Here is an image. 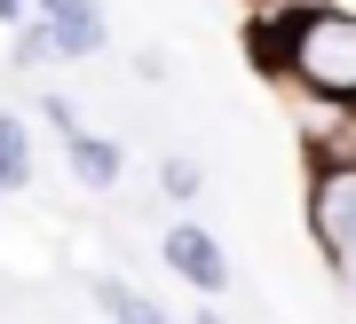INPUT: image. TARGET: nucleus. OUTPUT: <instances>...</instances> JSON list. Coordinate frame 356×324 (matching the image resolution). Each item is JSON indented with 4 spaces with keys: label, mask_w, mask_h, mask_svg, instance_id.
<instances>
[{
    "label": "nucleus",
    "mask_w": 356,
    "mask_h": 324,
    "mask_svg": "<svg viewBox=\"0 0 356 324\" xmlns=\"http://www.w3.org/2000/svg\"><path fill=\"white\" fill-rule=\"evenodd\" d=\"M198 324H229V316H222V309H198Z\"/></svg>",
    "instance_id": "nucleus-12"
},
{
    "label": "nucleus",
    "mask_w": 356,
    "mask_h": 324,
    "mask_svg": "<svg viewBox=\"0 0 356 324\" xmlns=\"http://www.w3.org/2000/svg\"><path fill=\"white\" fill-rule=\"evenodd\" d=\"M309 237L332 261V277L356 269V159L341 166H309Z\"/></svg>",
    "instance_id": "nucleus-2"
},
{
    "label": "nucleus",
    "mask_w": 356,
    "mask_h": 324,
    "mask_svg": "<svg viewBox=\"0 0 356 324\" xmlns=\"http://www.w3.org/2000/svg\"><path fill=\"white\" fill-rule=\"evenodd\" d=\"M198 182H206V175H198V159H166V166H159V190H166L175 206H191V198H198Z\"/></svg>",
    "instance_id": "nucleus-8"
},
{
    "label": "nucleus",
    "mask_w": 356,
    "mask_h": 324,
    "mask_svg": "<svg viewBox=\"0 0 356 324\" xmlns=\"http://www.w3.org/2000/svg\"><path fill=\"white\" fill-rule=\"evenodd\" d=\"M64 166H72V182L79 190H119V175H127V150H119L111 135H64Z\"/></svg>",
    "instance_id": "nucleus-5"
},
{
    "label": "nucleus",
    "mask_w": 356,
    "mask_h": 324,
    "mask_svg": "<svg viewBox=\"0 0 356 324\" xmlns=\"http://www.w3.org/2000/svg\"><path fill=\"white\" fill-rule=\"evenodd\" d=\"M48 56H56V40H48V24H40V16H32V24L16 32V72H40V63H48Z\"/></svg>",
    "instance_id": "nucleus-9"
},
{
    "label": "nucleus",
    "mask_w": 356,
    "mask_h": 324,
    "mask_svg": "<svg viewBox=\"0 0 356 324\" xmlns=\"http://www.w3.org/2000/svg\"><path fill=\"white\" fill-rule=\"evenodd\" d=\"M40 150H32V119L24 111H0V198H16V190L32 182Z\"/></svg>",
    "instance_id": "nucleus-6"
},
{
    "label": "nucleus",
    "mask_w": 356,
    "mask_h": 324,
    "mask_svg": "<svg viewBox=\"0 0 356 324\" xmlns=\"http://www.w3.org/2000/svg\"><path fill=\"white\" fill-rule=\"evenodd\" d=\"M32 16L48 24V40H56V56H64V63H88L103 40H111L103 0H32Z\"/></svg>",
    "instance_id": "nucleus-4"
},
{
    "label": "nucleus",
    "mask_w": 356,
    "mask_h": 324,
    "mask_svg": "<svg viewBox=\"0 0 356 324\" xmlns=\"http://www.w3.org/2000/svg\"><path fill=\"white\" fill-rule=\"evenodd\" d=\"M254 63L301 103H356V8H309L254 24Z\"/></svg>",
    "instance_id": "nucleus-1"
},
{
    "label": "nucleus",
    "mask_w": 356,
    "mask_h": 324,
    "mask_svg": "<svg viewBox=\"0 0 356 324\" xmlns=\"http://www.w3.org/2000/svg\"><path fill=\"white\" fill-rule=\"evenodd\" d=\"M32 16V0H0V24H24Z\"/></svg>",
    "instance_id": "nucleus-11"
},
{
    "label": "nucleus",
    "mask_w": 356,
    "mask_h": 324,
    "mask_svg": "<svg viewBox=\"0 0 356 324\" xmlns=\"http://www.w3.org/2000/svg\"><path fill=\"white\" fill-rule=\"evenodd\" d=\"M159 253H166V269H175L191 293H206V300L229 293V253H222V237L206 229V222H175V229L159 237Z\"/></svg>",
    "instance_id": "nucleus-3"
},
{
    "label": "nucleus",
    "mask_w": 356,
    "mask_h": 324,
    "mask_svg": "<svg viewBox=\"0 0 356 324\" xmlns=\"http://www.w3.org/2000/svg\"><path fill=\"white\" fill-rule=\"evenodd\" d=\"M95 309L111 316V324H166V309H159L151 293H135L127 277H103V285H95Z\"/></svg>",
    "instance_id": "nucleus-7"
},
{
    "label": "nucleus",
    "mask_w": 356,
    "mask_h": 324,
    "mask_svg": "<svg viewBox=\"0 0 356 324\" xmlns=\"http://www.w3.org/2000/svg\"><path fill=\"white\" fill-rule=\"evenodd\" d=\"M40 119L56 127V143H64V135H79V111H72V95H40Z\"/></svg>",
    "instance_id": "nucleus-10"
}]
</instances>
